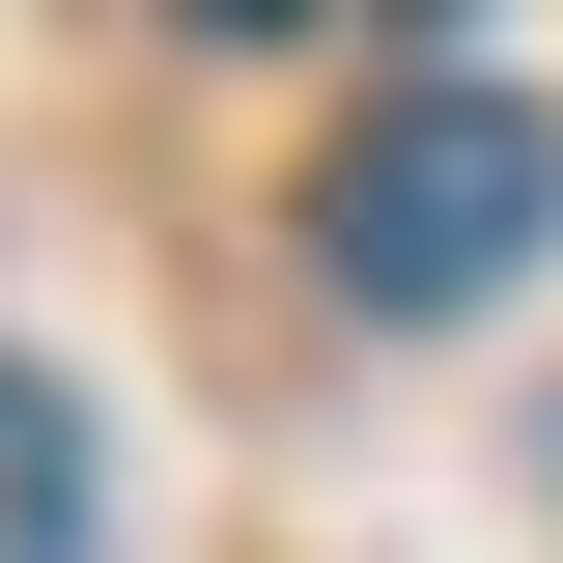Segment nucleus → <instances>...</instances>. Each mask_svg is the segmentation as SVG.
I'll use <instances>...</instances> for the list:
<instances>
[{
	"instance_id": "f03ea898",
	"label": "nucleus",
	"mask_w": 563,
	"mask_h": 563,
	"mask_svg": "<svg viewBox=\"0 0 563 563\" xmlns=\"http://www.w3.org/2000/svg\"><path fill=\"white\" fill-rule=\"evenodd\" d=\"M85 536H113V451L57 366H0V563H85Z\"/></svg>"
},
{
	"instance_id": "f257e3e1",
	"label": "nucleus",
	"mask_w": 563,
	"mask_h": 563,
	"mask_svg": "<svg viewBox=\"0 0 563 563\" xmlns=\"http://www.w3.org/2000/svg\"><path fill=\"white\" fill-rule=\"evenodd\" d=\"M536 254H563V113H536V85H479V57H422L395 113L310 169V282H339V310H395V339L507 310Z\"/></svg>"
}]
</instances>
